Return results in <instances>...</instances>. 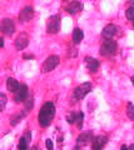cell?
<instances>
[{
  "label": "cell",
  "instance_id": "1",
  "mask_svg": "<svg viewBox=\"0 0 134 150\" xmlns=\"http://www.w3.org/2000/svg\"><path fill=\"white\" fill-rule=\"evenodd\" d=\"M55 115V105L54 103L52 101H48L45 103V104L41 106V109L39 111V115H38V121L40 126H43V128H47V126L50 125L52 123V120Z\"/></svg>",
  "mask_w": 134,
  "mask_h": 150
},
{
  "label": "cell",
  "instance_id": "2",
  "mask_svg": "<svg viewBox=\"0 0 134 150\" xmlns=\"http://www.w3.org/2000/svg\"><path fill=\"white\" fill-rule=\"evenodd\" d=\"M60 29V15H52L47 20V31L49 34H57Z\"/></svg>",
  "mask_w": 134,
  "mask_h": 150
},
{
  "label": "cell",
  "instance_id": "3",
  "mask_svg": "<svg viewBox=\"0 0 134 150\" xmlns=\"http://www.w3.org/2000/svg\"><path fill=\"white\" fill-rule=\"evenodd\" d=\"M115 51H117V43H115V40L109 39V40H105L101 44L99 53L103 56H109V55L115 54Z\"/></svg>",
  "mask_w": 134,
  "mask_h": 150
},
{
  "label": "cell",
  "instance_id": "4",
  "mask_svg": "<svg viewBox=\"0 0 134 150\" xmlns=\"http://www.w3.org/2000/svg\"><path fill=\"white\" fill-rule=\"evenodd\" d=\"M59 63H60V59H59L58 55H50V56H48V58L45 59L43 67H41V71L43 73L52 71V70H54L55 68L58 67Z\"/></svg>",
  "mask_w": 134,
  "mask_h": 150
},
{
  "label": "cell",
  "instance_id": "5",
  "mask_svg": "<svg viewBox=\"0 0 134 150\" xmlns=\"http://www.w3.org/2000/svg\"><path fill=\"white\" fill-rule=\"evenodd\" d=\"M91 88H93V85H91V83H83L80 84L79 86H77L75 89H74V98L75 99H83L85 95H88V94L90 93Z\"/></svg>",
  "mask_w": 134,
  "mask_h": 150
},
{
  "label": "cell",
  "instance_id": "6",
  "mask_svg": "<svg viewBox=\"0 0 134 150\" xmlns=\"http://www.w3.org/2000/svg\"><path fill=\"white\" fill-rule=\"evenodd\" d=\"M1 31L8 36H11L15 31V24H14L13 19L5 18L1 20Z\"/></svg>",
  "mask_w": 134,
  "mask_h": 150
},
{
  "label": "cell",
  "instance_id": "7",
  "mask_svg": "<svg viewBox=\"0 0 134 150\" xmlns=\"http://www.w3.org/2000/svg\"><path fill=\"white\" fill-rule=\"evenodd\" d=\"M29 44V35L26 33H20L15 39V48L18 50H24Z\"/></svg>",
  "mask_w": 134,
  "mask_h": 150
},
{
  "label": "cell",
  "instance_id": "8",
  "mask_svg": "<svg viewBox=\"0 0 134 150\" xmlns=\"http://www.w3.org/2000/svg\"><path fill=\"white\" fill-rule=\"evenodd\" d=\"M33 16H34V8L30 6V5H28V6H25L20 11V14H19V20L21 23H28L29 20L33 19Z\"/></svg>",
  "mask_w": 134,
  "mask_h": 150
},
{
  "label": "cell",
  "instance_id": "9",
  "mask_svg": "<svg viewBox=\"0 0 134 150\" xmlns=\"http://www.w3.org/2000/svg\"><path fill=\"white\" fill-rule=\"evenodd\" d=\"M28 94H29V91H28V86L23 84V85H20L19 90H18L15 94H14V100H15V103L26 101V99H28Z\"/></svg>",
  "mask_w": 134,
  "mask_h": 150
},
{
  "label": "cell",
  "instance_id": "10",
  "mask_svg": "<svg viewBox=\"0 0 134 150\" xmlns=\"http://www.w3.org/2000/svg\"><path fill=\"white\" fill-rule=\"evenodd\" d=\"M107 143H108V138L104 137V135H99V137H95L93 139L91 148H93V150H101Z\"/></svg>",
  "mask_w": 134,
  "mask_h": 150
},
{
  "label": "cell",
  "instance_id": "11",
  "mask_svg": "<svg viewBox=\"0 0 134 150\" xmlns=\"http://www.w3.org/2000/svg\"><path fill=\"white\" fill-rule=\"evenodd\" d=\"M118 33V26L114 25V24H108L107 26L103 29V36L107 40L109 39H113V36Z\"/></svg>",
  "mask_w": 134,
  "mask_h": 150
},
{
  "label": "cell",
  "instance_id": "12",
  "mask_svg": "<svg viewBox=\"0 0 134 150\" xmlns=\"http://www.w3.org/2000/svg\"><path fill=\"white\" fill-rule=\"evenodd\" d=\"M82 9H83V4L80 1H72L70 4H68L67 11L69 14H72V15H75L77 13L82 11Z\"/></svg>",
  "mask_w": 134,
  "mask_h": 150
},
{
  "label": "cell",
  "instance_id": "13",
  "mask_svg": "<svg viewBox=\"0 0 134 150\" xmlns=\"http://www.w3.org/2000/svg\"><path fill=\"white\" fill-rule=\"evenodd\" d=\"M85 65H86V68L88 70H90V71H96L99 68V62L96 59L94 58H90V56H86L85 58Z\"/></svg>",
  "mask_w": 134,
  "mask_h": 150
},
{
  "label": "cell",
  "instance_id": "14",
  "mask_svg": "<svg viewBox=\"0 0 134 150\" xmlns=\"http://www.w3.org/2000/svg\"><path fill=\"white\" fill-rule=\"evenodd\" d=\"M6 86H8V90L9 91H11V93L15 94L18 90H19L20 84L18 83V80H15L14 78H9L8 80H6Z\"/></svg>",
  "mask_w": 134,
  "mask_h": 150
},
{
  "label": "cell",
  "instance_id": "15",
  "mask_svg": "<svg viewBox=\"0 0 134 150\" xmlns=\"http://www.w3.org/2000/svg\"><path fill=\"white\" fill-rule=\"evenodd\" d=\"M83 38H84V33H83L82 29H79V28H75L73 31V41L74 44H80Z\"/></svg>",
  "mask_w": 134,
  "mask_h": 150
},
{
  "label": "cell",
  "instance_id": "16",
  "mask_svg": "<svg viewBox=\"0 0 134 150\" xmlns=\"http://www.w3.org/2000/svg\"><path fill=\"white\" fill-rule=\"evenodd\" d=\"M91 139V133H84V134H80L77 139V143L80 144V145H84L86 144L89 140Z\"/></svg>",
  "mask_w": 134,
  "mask_h": 150
},
{
  "label": "cell",
  "instance_id": "17",
  "mask_svg": "<svg viewBox=\"0 0 134 150\" xmlns=\"http://www.w3.org/2000/svg\"><path fill=\"white\" fill-rule=\"evenodd\" d=\"M79 118V112H70V114H67V121L69 124H75Z\"/></svg>",
  "mask_w": 134,
  "mask_h": 150
},
{
  "label": "cell",
  "instance_id": "18",
  "mask_svg": "<svg viewBox=\"0 0 134 150\" xmlns=\"http://www.w3.org/2000/svg\"><path fill=\"white\" fill-rule=\"evenodd\" d=\"M23 118H24V112H18V114H15L14 116H11V125H16L18 123H20V121L23 120Z\"/></svg>",
  "mask_w": 134,
  "mask_h": 150
},
{
  "label": "cell",
  "instance_id": "19",
  "mask_svg": "<svg viewBox=\"0 0 134 150\" xmlns=\"http://www.w3.org/2000/svg\"><path fill=\"white\" fill-rule=\"evenodd\" d=\"M127 115L130 120H134V105L132 103H128L127 105Z\"/></svg>",
  "mask_w": 134,
  "mask_h": 150
},
{
  "label": "cell",
  "instance_id": "20",
  "mask_svg": "<svg viewBox=\"0 0 134 150\" xmlns=\"http://www.w3.org/2000/svg\"><path fill=\"white\" fill-rule=\"evenodd\" d=\"M18 149L19 150H28V142H26V139L24 137L20 139L19 144H18Z\"/></svg>",
  "mask_w": 134,
  "mask_h": 150
},
{
  "label": "cell",
  "instance_id": "21",
  "mask_svg": "<svg viewBox=\"0 0 134 150\" xmlns=\"http://www.w3.org/2000/svg\"><path fill=\"white\" fill-rule=\"evenodd\" d=\"M125 16H127L128 20H133L134 21V8L133 6L128 8L125 10Z\"/></svg>",
  "mask_w": 134,
  "mask_h": 150
},
{
  "label": "cell",
  "instance_id": "22",
  "mask_svg": "<svg viewBox=\"0 0 134 150\" xmlns=\"http://www.w3.org/2000/svg\"><path fill=\"white\" fill-rule=\"evenodd\" d=\"M33 105H34L33 98H28L26 101H25V110H26V111H29L31 108H33Z\"/></svg>",
  "mask_w": 134,
  "mask_h": 150
},
{
  "label": "cell",
  "instance_id": "23",
  "mask_svg": "<svg viewBox=\"0 0 134 150\" xmlns=\"http://www.w3.org/2000/svg\"><path fill=\"white\" fill-rule=\"evenodd\" d=\"M0 101H1V110L5 109V105H6V96L5 94H0Z\"/></svg>",
  "mask_w": 134,
  "mask_h": 150
},
{
  "label": "cell",
  "instance_id": "24",
  "mask_svg": "<svg viewBox=\"0 0 134 150\" xmlns=\"http://www.w3.org/2000/svg\"><path fill=\"white\" fill-rule=\"evenodd\" d=\"M83 119H84V114L80 111L79 112V118H78V121H77V124H78V128L82 129L83 128Z\"/></svg>",
  "mask_w": 134,
  "mask_h": 150
},
{
  "label": "cell",
  "instance_id": "25",
  "mask_svg": "<svg viewBox=\"0 0 134 150\" xmlns=\"http://www.w3.org/2000/svg\"><path fill=\"white\" fill-rule=\"evenodd\" d=\"M45 145H47V149H48V150H53V149H54V144H53V142H52L50 139L45 140Z\"/></svg>",
  "mask_w": 134,
  "mask_h": 150
},
{
  "label": "cell",
  "instance_id": "26",
  "mask_svg": "<svg viewBox=\"0 0 134 150\" xmlns=\"http://www.w3.org/2000/svg\"><path fill=\"white\" fill-rule=\"evenodd\" d=\"M0 46H1V48H4V39H3V38L0 39Z\"/></svg>",
  "mask_w": 134,
  "mask_h": 150
},
{
  "label": "cell",
  "instance_id": "27",
  "mask_svg": "<svg viewBox=\"0 0 134 150\" xmlns=\"http://www.w3.org/2000/svg\"><path fill=\"white\" fill-rule=\"evenodd\" d=\"M121 150H129V148L127 146V145H123V146L121 148Z\"/></svg>",
  "mask_w": 134,
  "mask_h": 150
},
{
  "label": "cell",
  "instance_id": "28",
  "mask_svg": "<svg viewBox=\"0 0 134 150\" xmlns=\"http://www.w3.org/2000/svg\"><path fill=\"white\" fill-rule=\"evenodd\" d=\"M129 150H134V144H132L130 146H129Z\"/></svg>",
  "mask_w": 134,
  "mask_h": 150
},
{
  "label": "cell",
  "instance_id": "29",
  "mask_svg": "<svg viewBox=\"0 0 134 150\" xmlns=\"http://www.w3.org/2000/svg\"><path fill=\"white\" fill-rule=\"evenodd\" d=\"M30 150H38V148H36V146H33V148H31Z\"/></svg>",
  "mask_w": 134,
  "mask_h": 150
},
{
  "label": "cell",
  "instance_id": "30",
  "mask_svg": "<svg viewBox=\"0 0 134 150\" xmlns=\"http://www.w3.org/2000/svg\"><path fill=\"white\" fill-rule=\"evenodd\" d=\"M130 80H132V83H133V85H134V76H132V79H130Z\"/></svg>",
  "mask_w": 134,
  "mask_h": 150
},
{
  "label": "cell",
  "instance_id": "31",
  "mask_svg": "<svg viewBox=\"0 0 134 150\" xmlns=\"http://www.w3.org/2000/svg\"><path fill=\"white\" fill-rule=\"evenodd\" d=\"M133 25H134V21H133Z\"/></svg>",
  "mask_w": 134,
  "mask_h": 150
}]
</instances>
